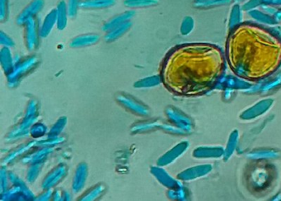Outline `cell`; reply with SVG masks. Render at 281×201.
I'll use <instances>...</instances> for the list:
<instances>
[{"label":"cell","instance_id":"681fc988","mask_svg":"<svg viewBox=\"0 0 281 201\" xmlns=\"http://www.w3.org/2000/svg\"><path fill=\"white\" fill-rule=\"evenodd\" d=\"M72 198H71V194L69 191H63L62 201L70 200Z\"/></svg>","mask_w":281,"mask_h":201},{"label":"cell","instance_id":"6da1fadb","mask_svg":"<svg viewBox=\"0 0 281 201\" xmlns=\"http://www.w3.org/2000/svg\"><path fill=\"white\" fill-rule=\"evenodd\" d=\"M225 56L235 75L260 82L280 69L281 35L261 24L241 22L228 33Z\"/></svg>","mask_w":281,"mask_h":201},{"label":"cell","instance_id":"e575fe53","mask_svg":"<svg viewBox=\"0 0 281 201\" xmlns=\"http://www.w3.org/2000/svg\"><path fill=\"white\" fill-rule=\"evenodd\" d=\"M44 163L45 162H39V163L30 164L27 172V181L29 183H34L37 180L41 172L43 170Z\"/></svg>","mask_w":281,"mask_h":201},{"label":"cell","instance_id":"7a4b0ae2","mask_svg":"<svg viewBox=\"0 0 281 201\" xmlns=\"http://www.w3.org/2000/svg\"><path fill=\"white\" fill-rule=\"evenodd\" d=\"M171 86L176 93L199 97L215 90L226 75L225 52L216 45L195 42L176 47L169 56Z\"/></svg>","mask_w":281,"mask_h":201},{"label":"cell","instance_id":"5b68a950","mask_svg":"<svg viewBox=\"0 0 281 201\" xmlns=\"http://www.w3.org/2000/svg\"><path fill=\"white\" fill-rule=\"evenodd\" d=\"M9 177L12 187L1 193V200H35L33 193L18 175L10 171L9 172Z\"/></svg>","mask_w":281,"mask_h":201},{"label":"cell","instance_id":"e0dca14e","mask_svg":"<svg viewBox=\"0 0 281 201\" xmlns=\"http://www.w3.org/2000/svg\"><path fill=\"white\" fill-rule=\"evenodd\" d=\"M224 155V148L222 146H199L192 153L196 159H219Z\"/></svg>","mask_w":281,"mask_h":201},{"label":"cell","instance_id":"83f0119b","mask_svg":"<svg viewBox=\"0 0 281 201\" xmlns=\"http://www.w3.org/2000/svg\"><path fill=\"white\" fill-rule=\"evenodd\" d=\"M100 40V36L97 34H85L78 35L70 42V47L72 48H82V47H89L98 43Z\"/></svg>","mask_w":281,"mask_h":201},{"label":"cell","instance_id":"836d02e7","mask_svg":"<svg viewBox=\"0 0 281 201\" xmlns=\"http://www.w3.org/2000/svg\"><path fill=\"white\" fill-rule=\"evenodd\" d=\"M167 196L172 200H188L190 199V193L187 188L182 186L174 190H168Z\"/></svg>","mask_w":281,"mask_h":201},{"label":"cell","instance_id":"9a60e30c","mask_svg":"<svg viewBox=\"0 0 281 201\" xmlns=\"http://www.w3.org/2000/svg\"><path fill=\"white\" fill-rule=\"evenodd\" d=\"M254 83L249 82L237 75H225L221 81L218 84L215 90L223 91L225 89H232L235 91H245L249 89Z\"/></svg>","mask_w":281,"mask_h":201},{"label":"cell","instance_id":"ee69618b","mask_svg":"<svg viewBox=\"0 0 281 201\" xmlns=\"http://www.w3.org/2000/svg\"><path fill=\"white\" fill-rule=\"evenodd\" d=\"M0 43L3 47H12L14 46V41L12 40L11 38L6 35L4 31L0 32Z\"/></svg>","mask_w":281,"mask_h":201},{"label":"cell","instance_id":"3957f363","mask_svg":"<svg viewBox=\"0 0 281 201\" xmlns=\"http://www.w3.org/2000/svg\"><path fill=\"white\" fill-rule=\"evenodd\" d=\"M248 174V186L251 190L261 192L269 188L275 177V168L267 161L254 162Z\"/></svg>","mask_w":281,"mask_h":201},{"label":"cell","instance_id":"74e56055","mask_svg":"<svg viewBox=\"0 0 281 201\" xmlns=\"http://www.w3.org/2000/svg\"><path fill=\"white\" fill-rule=\"evenodd\" d=\"M65 141V138L62 136L57 137L48 138L42 140H36V148H54L56 146L60 145Z\"/></svg>","mask_w":281,"mask_h":201},{"label":"cell","instance_id":"8d00e7d4","mask_svg":"<svg viewBox=\"0 0 281 201\" xmlns=\"http://www.w3.org/2000/svg\"><path fill=\"white\" fill-rule=\"evenodd\" d=\"M158 2L159 0H124V5L131 9H137L155 6Z\"/></svg>","mask_w":281,"mask_h":201},{"label":"cell","instance_id":"7c38bea8","mask_svg":"<svg viewBox=\"0 0 281 201\" xmlns=\"http://www.w3.org/2000/svg\"><path fill=\"white\" fill-rule=\"evenodd\" d=\"M189 147H190V143L187 140L180 142L160 157L159 159L157 162V165L166 167L173 164L188 150Z\"/></svg>","mask_w":281,"mask_h":201},{"label":"cell","instance_id":"4316f807","mask_svg":"<svg viewBox=\"0 0 281 201\" xmlns=\"http://www.w3.org/2000/svg\"><path fill=\"white\" fill-rule=\"evenodd\" d=\"M281 88V72L276 73L271 77H268L266 79L262 80L260 93L266 95L269 93H273L274 91L278 90Z\"/></svg>","mask_w":281,"mask_h":201},{"label":"cell","instance_id":"52a82bcc","mask_svg":"<svg viewBox=\"0 0 281 201\" xmlns=\"http://www.w3.org/2000/svg\"><path fill=\"white\" fill-rule=\"evenodd\" d=\"M38 64L39 59L35 56H29L24 60L16 62L14 70L7 76L8 82L13 85L18 84L22 78L31 73L37 66Z\"/></svg>","mask_w":281,"mask_h":201},{"label":"cell","instance_id":"9c48e42d","mask_svg":"<svg viewBox=\"0 0 281 201\" xmlns=\"http://www.w3.org/2000/svg\"><path fill=\"white\" fill-rule=\"evenodd\" d=\"M274 101L272 98H264L256 102L253 106L244 110L240 115V119L243 122H252L257 118L266 115L274 106Z\"/></svg>","mask_w":281,"mask_h":201},{"label":"cell","instance_id":"7bdbcfd3","mask_svg":"<svg viewBox=\"0 0 281 201\" xmlns=\"http://www.w3.org/2000/svg\"><path fill=\"white\" fill-rule=\"evenodd\" d=\"M9 15V0H0V20L5 22Z\"/></svg>","mask_w":281,"mask_h":201},{"label":"cell","instance_id":"277c9868","mask_svg":"<svg viewBox=\"0 0 281 201\" xmlns=\"http://www.w3.org/2000/svg\"><path fill=\"white\" fill-rule=\"evenodd\" d=\"M39 111H40V106L37 100H30L26 109L24 117L8 133V135L5 137V141L8 143H13L30 135V129L37 120Z\"/></svg>","mask_w":281,"mask_h":201},{"label":"cell","instance_id":"f35d334b","mask_svg":"<svg viewBox=\"0 0 281 201\" xmlns=\"http://www.w3.org/2000/svg\"><path fill=\"white\" fill-rule=\"evenodd\" d=\"M48 129L42 122H35L33 126L30 129V135L34 139L44 137L45 135L48 134Z\"/></svg>","mask_w":281,"mask_h":201},{"label":"cell","instance_id":"30bf717a","mask_svg":"<svg viewBox=\"0 0 281 201\" xmlns=\"http://www.w3.org/2000/svg\"><path fill=\"white\" fill-rule=\"evenodd\" d=\"M25 26V42L29 51H34L40 44V27L36 18H31Z\"/></svg>","mask_w":281,"mask_h":201},{"label":"cell","instance_id":"484cf974","mask_svg":"<svg viewBox=\"0 0 281 201\" xmlns=\"http://www.w3.org/2000/svg\"><path fill=\"white\" fill-rule=\"evenodd\" d=\"M0 64L4 73L6 76L9 75L14 70L16 62L12 56L9 47H3L0 51Z\"/></svg>","mask_w":281,"mask_h":201},{"label":"cell","instance_id":"2e32d148","mask_svg":"<svg viewBox=\"0 0 281 201\" xmlns=\"http://www.w3.org/2000/svg\"><path fill=\"white\" fill-rule=\"evenodd\" d=\"M246 157L252 162L274 161L281 157V153L275 148H257L247 153Z\"/></svg>","mask_w":281,"mask_h":201},{"label":"cell","instance_id":"cb8c5ba5","mask_svg":"<svg viewBox=\"0 0 281 201\" xmlns=\"http://www.w3.org/2000/svg\"><path fill=\"white\" fill-rule=\"evenodd\" d=\"M135 12L134 10H129V11L124 12L122 14L113 17L108 22H106L103 25L102 31L108 32L109 31H111V29L115 28L128 21H131V18L135 16Z\"/></svg>","mask_w":281,"mask_h":201},{"label":"cell","instance_id":"ab89813d","mask_svg":"<svg viewBox=\"0 0 281 201\" xmlns=\"http://www.w3.org/2000/svg\"><path fill=\"white\" fill-rule=\"evenodd\" d=\"M159 130L164 131V132L168 133V134H170V135H188L186 131H183L182 129H180L179 127L174 126V125L172 124V123H164L163 122V124L160 126Z\"/></svg>","mask_w":281,"mask_h":201},{"label":"cell","instance_id":"5bb4252c","mask_svg":"<svg viewBox=\"0 0 281 201\" xmlns=\"http://www.w3.org/2000/svg\"><path fill=\"white\" fill-rule=\"evenodd\" d=\"M150 173L162 186L168 188L169 190H174L183 186L182 181L173 178L165 169H164V167L158 166V165L152 167Z\"/></svg>","mask_w":281,"mask_h":201},{"label":"cell","instance_id":"bcb514c9","mask_svg":"<svg viewBox=\"0 0 281 201\" xmlns=\"http://www.w3.org/2000/svg\"><path fill=\"white\" fill-rule=\"evenodd\" d=\"M236 93H237V91L232 90V89H224L223 90V100L226 102H230L231 100L233 99Z\"/></svg>","mask_w":281,"mask_h":201},{"label":"cell","instance_id":"1f68e13d","mask_svg":"<svg viewBox=\"0 0 281 201\" xmlns=\"http://www.w3.org/2000/svg\"><path fill=\"white\" fill-rule=\"evenodd\" d=\"M115 0H82L80 8L83 9H102L115 5Z\"/></svg>","mask_w":281,"mask_h":201},{"label":"cell","instance_id":"ac0fdd59","mask_svg":"<svg viewBox=\"0 0 281 201\" xmlns=\"http://www.w3.org/2000/svg\"><path fill=\"white\" fill-rule=\"evenodd\" d=\"M44 7V0H32L27 7L21 12L16 22L18 26H24L27 21L31 18H35L38 13H40Z\"/></svg>","mask_w":281,"mask_h":201},{"label":"cell","instance_id":"ffe728a7","mask_svg":"<svg viewBox=\"0 0 281 201\" xmlns=\"http://www.w3.org/2000/svg\"><path fill=\"white\" fill-rule=\"evenodd\" d=\"M35 148H36V140H32V141L28 142L27 144L19 146L10 152L9 154L6 155V157H5V158L2 160V165L6 166L9 164H13L18 158L24 157L25 155L27 154L29 152H31Z\"/></svg>","mask_w":281,"mask_h":201},{"label":"cell","instance_id":"44dd1931","mask_svg":"<svg viewBox=\"0 0 281 201\" xmlns=\"http://www.w3.org/2000/svg\"><path fill=\"white\" fill-rule=\"evenodd\" d=\"M163 122H164L162 119H147V120L136 122L133 126H131V134L138 135V134H144V133L159 130L160 126L163 124Z\"/></svg>","mask_w":281,"mask_h":201},{"label":"cell","instance_id":"c3c4849f","mask_svg":"<svg viewBox=\"0 0 281 201\" xmlns=\"http://www.w3.org/2000/svg\"><path fill=\"white\" fill-rule=\"evenodd\" d=\"M63 191L59 189L54 190L53 195H52V199L55 201H62Z\"/></svg>","mask_w":281,"mask_h":201},{"label":"cell","instance_id":"ba28073f","mask_svg":"<svg viewBox=\"0 0 281 201\" xmlns=\"http://www.w3.org/2000/svg\"><path fill=\"white\" fill-rule=\"evenodd\" d=\"M164 113L169 122L182 129L187 134L192 132L195 127V123L186 113L173 106H167L164 110Z\"/></svg>","mask_w":281,"mask_h":201},{"label":"cell","instance_id":"f546056e","mask_svg":"<svg viewBox=\"0 0 281 201\" xmlns=\"http://www.w3.org/2000/svg\"><path fill=\"white\" fill-rule=\"evenodd\" d=\"M56 14H57L56 27H57L58 30L63 31L66 28L67 24H68V17H69L68 5L64 0H61L58 3L57 7H56Z\"/></svg>","mask_w":281,"mask_h":201},{"label":"cell","instance_id":"d4e9b609","mask_svg":"<svg viewBox=\"0 0 281 201\" xmlns=\"http://www.w3.org/2000/svg\"><path fill=\"white\" fill-rule=\"evenodd\" d=\"M56 24H57L56 9H51V11L49 12V14L45 17L44 20H43V23L41 25V37H47Z\"/></svg>","mask_w":281,"mask_h":201},{"label":"cell","instance_id":"7dc6e473","mask_svg":"<svg viewBox=\"0 0 281 201\" xmlns=\"http://www.w3.org/2000/svg\"><path fill=\"white\" fill-rule=\"evenodd\" d=\"M190 22L189 20H185L182 23V29H181V31L183 35H187V34L190 32V28H191V26H190Z\"/></svg>","mask_w":281,"mask_h":201},{"label":"cell","instance_id":"d590c367","mask_svg":"<svg viewBox=\"0 0 281 201\" xmlns=\"http://www.w3.org/2000/svg\"><path fill=\"white\" fill-rule=\"evenodd\" d=\"M67 122H68V119L65 116H62L60 119H58L56 123L51 126V128L48 131L47 137L53 138L60 136V134L64 131V129L66 127Z\"/></svg>","mask_w":281,"mask_h":201},{"label":"cell","instance_id":"4dcf8cb0","mask_svg":"<svg viewBox=\"0 0 281 201\" xmlns=\"http://www.w3.org/2000/svg\"><path fill=\"white\" fill-rule=\"evenodd\" d=\"M131 27H132V22L128 21L115 28L111 29V31L106 32V35H105V41L106 42H112L118 40L127 33Z\"/></svg>","mask_w":281,"mask_h":201},{"label":"cell","instance_id":"8fae6325","mask_svg":"<svg viewBox=\"0 0 281 201\" xmlns=\"http://www.w3.org/2000/svg\"><path fill=\"white\" fill-rule=\"evenodd\" d=\"M68 174V166L65 164H60L50 171L42 182V189L47 190L56 187Z\"/></svg>","mask_w":281,"mask_h":201},{"label":"cell","instance_id":"603a6c76","mask_svg":"<svg viewBox=\"0 0 281 201\" xmlns=\"http://www.w3.org/2000/svg\"><path fill=\"white\" fill-rule=\"evenodd\" d=\"M239 141H240V133L238 130L235 129L230 133L227 145L224 148V155L223 157L224 162H228L236 153L239 145Z\"/></svg>","mask_w":281,"mask_h":201},{"label":"cell","instance_id":"f1b7e54d","mask_svg":"<svg viewBox=\"0 0 281 201\" xmlns=\"http://www.w3.org/2000/svg\"><path fill=\"white\" fill-rule=\"evenodd\" d=\"M106 187L103 183H98L95 186L89 188V190L85 191L81 196L78 198V200L93 201L99 199L106 192Z\"/></svg>","mask_w":281,"mask_h":201},{"label":"cell","instance_id":"b9f144b4","mask_svg":"<svg viewBox=\"0 0 281 201\" xmlns=\"http://www.w3.org/2000/svg\"><path fill=\"white\" fill-rule=\"evenodd\" d=\"M82 0H68V11L70 18H74L77 16Z\"/></svg>","mask_w":281,"mask_h":201},{"label":"cell","instance_id":"f6af8a7d","mask_svg":"<svg viewBox=\"0 0 281 201\" xmlns=\"http://www.w3.org/2000/svg\"><path fill=\"white\" fill-rule=\"evenodd\" d=\"M53 195V190L52 189H47L43 190V192L39 194L37 197H35V200L47 201L52 199Z\"/></svg>","mask_w":281,"mask_h":201},{"label":"cell","instance_id":"d6986e66","mask_svg":"<svg viewBox=\"0 0 281 201\" xmlns=\"http://www.w3.org/2000/svg\"><path fill=\"white\" fill-rule=\"evenodd\" d=\"M89 176V167L85 162L80 163L76 168L75 173L73 176L72 190L74 194H78L82 191L86 184Z\"/></svg>","mask_w":281,"mask_h":201},{"label":"cell","instance_id":"8992f818","mask_svg":"<svg viewBox=\"0 0 281 201\" xmlns=\"http://www.w3.org/2000/svg\"><path fill=\"white\" fill-rule=\"evenodd\" d=\"M115 99L123 108L134 115L141 117H148L151 115L150 109L131 94L119 93L115 97Z\"/></svg>","mask_w":281,"mask_h":201},{"label":"cell","instance_id":"4fadbf2b","mask_svg":"<svg viewBox=\"0 0 281 201\" xmlns=\"http://www.w3.org/2000/svg\"><path fill=\"white\" fill-rule=\"evenodd\" d=\"M211 164H200L186 168L178 173L177 178L181 181H191L206 177L212 172Z\"/></svg>","mask_w":281,"mask_h":201},{"label":"cell","instance_id":"d6a6232c","mask_svg":"<svg viewBox=\"0 0 281 201\" xmlns=\"http://www.w3.org/2000/svg\"><path fill=\"white\" fill-rule=\"evenodd\" d=\"M162 83V78L158 75L149 76L138 80L134 84L135 89H148L158 86Z\"/></svg>","mask_w":281,"mask_h":201},{"label":"cell","instance_id":"7402d4cb","mask_svg":"<svg viewBox=\"0 0 281 201\" xmlns=\"http://www.w3.org/2000/svg\"><path fill=\"white\" fill-rule=\"evenodd\" d=\"M32 149L31 152H29L27 154L25 155L22 157V162L23 164H34V163H39V162H45L47 160L49 155L53 152V148H37Z\"/></svg>","mask_w":281,"mask_h":201},{"label":"cell","instance_id":"60d3db41","mask_svg":"<svg viewBox=\"0 0 281 201\" xmlns=\"http://www.w3.org/2000/svg\"><path fill=\"white\" fill-rule=\"evenodd\" d=\"M9 183H10L9 172L6 170L5 166L3 165L0 171V192H5L9 189Z\"/></svg>","mask_w":281,"mask_h":201}]
</instances>
